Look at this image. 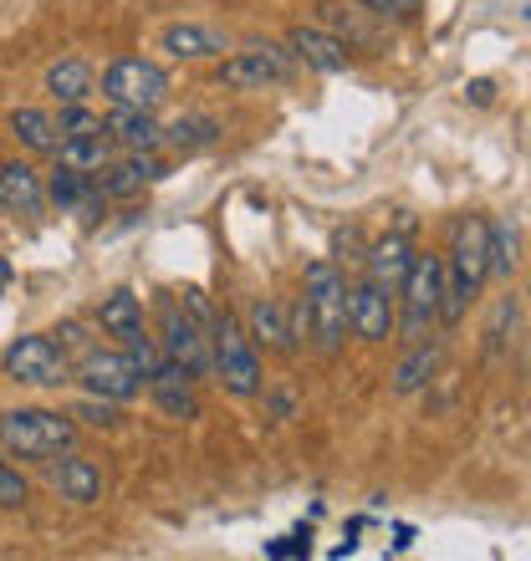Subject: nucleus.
Segmentation results:
<instances>
[{
    "mask_svg": "<svg viewBox=\"0 0 531 561\" xmlns=\"http://www.w3.org/2000/svg\"><path fill=\"white\" fill-rule=\"evenodd\" d=\"M72 414H77V419H88V424H98V428H108V424H118V419H123L118 409H113V399H98V393L77 403Z\"/></svg>",
    "mask_w": 531,
    "mask_h": 561,
    "instance_id": "2f4dec72",
    "label": "nucleus"
},
{
    "mask_svg": "<svg viewBox=\"0 0 531 561\" xmlns=\"http://www.w3.org/2000/svg\"><path fill=\"white\" fill-rule=\"evenodd\" d=\"M465 92H471L475 103H490V92H496V88H490V82H471V88H465Z\"/></svg>",
    "mask_w": 531,
    "mask_h": 561,
    "instance_id": "72a5a7b5",
    "label": "nucleus"
},
{
    "mask_svg": "<svg viewBox=\"0 0 531 561\" xmlns=\"http://www.w3.org/2000/svg\"><path fill=\"white\" fill-rule=\"evenodd\" d=\"M163 138H169L179 153H194V148H210L215 138H221V123H215V118H179Z\"/></svg>",
    "mask_w": 531,
    "mask_h": 561,
    "instance_id": "bb28decb",
    "label": "nucleus"
},
{
    "mask_svg": "<svg viewBox=\"0 0 531 561\" xmlns=\"http://www.w3.org/2000/svg\"><path fill=\"white\" fill-rule=\"evenodd\" d=\"M0 444L21 459H52L72 449L77 428L72 419L46 414V409H11V414H0Z\"/></svg>",
    "mask_w": 531,
    "mask_h": 561,
    "instance_id": "f257e3e1",
    "label": "nucleus"
},
{
    "mask_svg": "<svg viewBox=\"0 0 531 561\" xmlns=\"http://www.w3.org/2000/svg\"><path fill=\"white\" fill-rule=\"evenodd\" d=\"M251 337L266 342V347H276V353H296L292 322H286V311H281L276 296H261L251 307Z\"/></svg>",
    "mask_w": 531,
    "mask_h": 561,
    "instance_id": "aec40b11",
    "label": "nucleus"
},
{
    "mask_svg": "<svg viewBox=\"0 0 531 561\" xmlns=\"http://www.w3.org/2000/svg\"><path fill=\"white\" fill-rule=\"evenodd\" d=\"M440 280H444V261L440 255H414L409 276H404V337L425 342L429 327L440 322Z\"/></svg>",
    "mask_w": 531,
    "mask_h": 561,
    "instance_id": "39448f33",
    "label": "nucleus"
},
{
    "mask_svg": "<svg viewBox=\"0 0 531 561\" xmlns=\"http://www.w3.org/2000/svg\"><path fill=\"white\" fill-rule=\"evenodd\" d=\"M0 280H11V261L5 255H0Z\"/></svg>",
    "mask_w": 531,
    "mask_h": 561,
    "instance_id": "f704fd0d",
    "label": "nucleus"
},
{
    "mask_svg": "<svg viewBox=\"0 0 531 561\" xmlns=\"http://www.w3.org/2000/svg\"><path fill=\"white\" fill-rule=\"evenodd\" d=\"M5 373L15 383H31V388H61L72 378L67 368V353H61L52 337H21L5 347Z\"/></svg>",
    "mask_w": 531,
    "mask_h": 561,
    "instance_id": "0eeeda50",
    "label": "nucleus"
},
{
    "mask_svg": "<svg viewBox=\"0 0 531 561\" xmlns=\"http://www.w3.org/2000/svg\"><path fill=\"white\" fill-rule=\"evenodd\" d=\"M190 383H194V378L184 368H174V363H163V368L148 378V388H154V403H159L169 419H200V403H194Z\"/></svg>",
    "mask_w": 531,
    "mask_h": 561,
    "instance_id": "a211bd4d",
    "label": "nucleus"
},
{
    "mask_svg": "<svg viewBox=\"0 0 531 561\" xmlns=\"http://www.w3.org/2000/svg\"><path fill=\"white\" fill-rule=\"evenodd\" d=\"M52 490H57L61 501H72V505H92L98 495H103V470L92 465V459L82 455H67L52 470Z\"/></svg>",
    "mask_w": 531,
    "mask_h": 561,
    "instance_id": "2eb2a0df",
    "label": "nucleus"
},
{
    "mask_svg": "<svg viewBox=\"0 0 531 561\" xmlns=\"http://www.w3.org/2000/svg\"><path fill=\"white\" fill-rule=\"evenodd\" d=\"M77 378L88 383V393L113 399V403L138 399V388H144V373L133 368L128 353H88L82 357V368H77Z\"/></svg>",
    "mask_w": 531,
    "mask_h": 561,
    "instance_id": "1a4fd4ad",
    "label": "nucleus"
},
{
    "mask_svg": "<svg viewBox=\"0 0 531 561\" xmlns=\"http://www.w3.org/2000/svg\"><path fill=\"white\" fill-rule=\"evenodd\" d=\"M292 72H296V51H281V46H251V51H236V57L221 61V82L236 92L276 88Z\"/></svg>",
    "mask_w": 531,
    "mask_h": 561,
    "instance_id": "6e6552de",
    "label": "nucleus"
},
{
    "mask_svg": "<svg viewBox=\"0 0 531 561\" xmlns=\"http://www.w3.org/2000/svg\"><path fill=\"white\" fill-rule=\"evenodd\" d=\"M103 92L123 107H159L163 98H169V72H163L159 61L118 57L103 72Z\"/></svg>",
    "mask_w": 531,
    "mask_h": 561,
    "instance_id": "423d86ee",
    "label": "nucleus"
},
{
    "mask_svg": "<svg viewBox=\"0 0 531 561\" xmlns=\"http://www.w3.org/2000/svg\"><path fill=\"white\" fill-rule=\"evenodd\" d=\"M159 317H163V357H169L174 368H184L190 378H210V373H215L210 327H200L194 311H179V301H169V296H163Z\"/></svg>",
    "mask_w": 531,
    "mask_h": 561,
    "instance_id": "20e7f679",
    "label": "nucleus"
},
{
    "mask_svg": "<svg viewBox=\"0 0 531 561\" xmlns=\"http://www.w3.org/2000/svg\"><path fill=\"white\" fill-rule=\"evenodd\" d=\"M348 327L363 342H384L394 332V301H388V291L373 276L358 291H348Z\"/></svg>",
    "mask_w": 531,
    "mask_h": 561,
    "instance_id": "9b49d317",
    "label": "nucleus"
},
{
    "mask_svg": "<svg viewBox=\"0 0 531 561\" xmlns=\"http://www.w3.org/2000/svg\"><path fill=\"white\" fill-rule=\"evenodd\" d=\"M409 266H414V251H409V240L404 236H384L369 251V271H373V280H379L384 291H398L404 276H409Z\"/></svg>",
    "mask_w": 531,
    "mask_h": 561,
    "instance_id": "6ab92c4d",
    "label": "nucleus"
},
{
    "mask_svg": "<svg viewBox=\"0 0 531 561\" xmlns=\"http://www.w3.org/2000/svg\"><path fill=\"white\" fill-rule=\"evenodd\" d=\"M11 134L31 148V153H57L61 134H57V118L42 113V107H15L11 113Z\"/></svg>",
    "mask_w": 531,
    "mask_h": 561,
    "instance_id": "4be33fe9",
    "label": "nucleus"
},
{
    "mask_svg": "<svg viewBox=\"0 0 531 561\" xmlns=\"http://www.w3.org/2000/svg\"><path fill=\"white\" fill-rule=\"evenodd\" d=\"M98 322H103V332H113L118 342H128V337L144 332V307H138V296L113 291L103 307H98Z\"/></svg>",
    "mask_w": 531,
    "mask_h": 561,
    "instance_id": "b1692460",
    "label": "nucleus"
},
{
    "mask_svg": "<svg viewBox=\"0 0 531 561\" xmlns=\"http://www.w3.org/2000/svg\"><path fill=\"white\" fill-rule=\"evenodd\" d=\"M26 501H31V485L21 480V470H11V465L0 459V505H5V511H21Z\"/></svg>",
    "mask_w": 531,
    "mask_h": 561,
    "instance_id": "7c9ffc66",
    "label": "nucleus"
},
{
    "mask_svg": "<svg viewBox=\"0 0 531 561\" xmlns=\"http://www.w3.org/2000/svg\"><path fill=\"white\" fill-rule=\"evenodd\" d=\"M363 11H373V15H409V11H419V0H358Z\"/></svg>",
    "mask_w": 531,
    "mask_h": 561,
    "instance_id": "473e14b6",
    "label": "nucleus"
},
{
    "mask_svg": "<svg viewBox=\"0 0 531 561\" xmlns=\"http://www.w3.org/2000/svg\"><path fill=\"white\" fill-rule=\"evenodd\" d=\"M46 199H52L57 209H82V215H92V209L103 205V194H98L92 174H82V169H72V163H57V174H52V184H46Z\"/></svg>",
    "mask_w": 531,
    "mask_h": 561,
    "instance_id": "f3484780",
    "label": "nucleus"
},
{
    "mask_svg": "<svg viewBox=\"0 0 531 561\" xmlns=\"http://www.w3.org/2000/svg\"><path fill=\"white\" fill-rule=\"evenodd\" d=\"M450 271H455L471 291H481V280L490 271V220L481 215H465L455 225V245H450Z\"/></svg>",
    "mask_w": 531,
    "mask_h": 561,
    "instance_id": "9d476101",
    "label": "nucleus"
},
{
    "mask_svg": "<svg viewBox=\"0 0 531 561\" xmlns=\"http://www.w3.org/2000/svg\"><path fill=\"white\" fill-rule=\"evenodd\" d=\"M123 347H128L133 368L144 373V383H148V378H154V373L163 368V363H169V357H163L159 347H154V337H148V332H138V337H128V342H123Z\"/></svg>",
    "mask_w": 531,
    "mask_h": 561,
    "instance_id": "c756f323",
    "label": "nucleus"
},
{
    "mask_svg": "<svg viewBox=\"0 0 531 561\" xmlns=\"http://www.w3.org/2000/svg\"><path fill=\"white\" fill-rule=\"evenodd\" d=\"M163 179V163L154 159V153H128V159H108L98 174H92V184H98V194L103 199H128V194H138L144 184H159Z\"/></svg>",
    "mask_w": 531,
    "mask_h": 561,
    "instance_id": "f8f14e48",
    "label": "nucleus"
},
{
    "mask_svg": "<svg viewBox=\"0 0 531 561\" xmlns=\"http://www.w3.org/2000/svg\"><path fill=\"white\" fill-rule=\"evenodd\" d=\"M46 92H52L57 103H88L92 98V67L88 61H77V57L57 61V67L46 72Z\"/></svg>",
    "mask_w": 531,
    "mask_h": 561,
    "instance_id": "5701e85b",
    "label": "nucleus"
},
{
    "mask_svg": "<svg viewBox=\"0 0 531 561\" xmlns=\"http://www.w3.org/2000/svg\"><path fill=\"white\" fill-rule=\"evenodd\" d=\"M61 163H72V169H82V174H98L108 159H113V138L108 134H88V138H61L57 148Z\"/></svg>",
    "mask_w": 531,
    "mask_h": 561,
    "instance_id": "a878e982",
    "label": "nucleus"
},
{
    "mask_svg": "<svg viewBox=\"0 0 531 561\" xmlns=\"http://www.w3.org/2000/svg\"><path fill=\"white\" fill-rule=\"evenodd\" d=\"M163 51L200 61V57H225L230 46H225L221 31H210V26H169L163 31Z\"/></svg>",
    "mask_w": 531,
    "mask_h": 561,
    "instance_id": "412c9836",
    "label": "nucleus"
},
{
    "mask_svg": "<svg viewBox=\"0 0 531 561\" xmlns=\"http://www.w3.org/2000/svg\"><path fill=\"white\" fill-rule=\"evenodd\" d=\"M210 353H215V378H221L236 399H256V393H261V357H256L251 337H246L230 317H215V327H210Z\"/></svg>",
    "mask_w": 531,
    "mask_h": 561,
    "instance_id": "7ed1b4c3",
    "label": "nucleus"
},
{
    "mask_svg": "<svg viewBox=\"0 0 531 561\" xmlns=\"http://www.w3.org/2000/svg\"><path fill=\"white\" fill-rule=\"evenodd\" d=\"M302 301H307V317H312V337L332 357L342 347V337H348V280L338 276L332 261L307 266V296Z\"/></svg>",
    "mask_w": 531,
    "mask_h": 561,
    "instance_id": "f03ea898",
    "label": "nucleus"
},
{
    "mask_svg": "<svg viewBox=\"0 0 531 561\" xmlns=\"http://www.w3.org/2000/svg\"><path fill=\"white\" fill-rule=\"evenodd\" d=\"M292 51H296V61H307L317 72H348V61H353L348 42H338V36H327V31H317V26H296Z\"/></svg>",
    "mask_w": 531,
    "mask_h": 561,
    "instance_id": "4468645a",
    "label": "nucleus"
},
{
    "mask_svg": "<svg viewBox=\"0 0 531 561\" xmlns=\"http://www.w3.org/2000/svg\"><path fill=\"white\" fill-rule=\"evenodd\" d=\"M57 134L61 138H88V134H103V118L82 103H61V118H57Z\"/></svg>",
    "mask_w": 531,
    "mask_h": 561,
    "instance_id": "cd10ccee",
    "label": "nucleus"
},
{
    "mask_svg": "<svg viewBox=\"0 0 531 561\" xmlns=\"http://www.w3.org/2000/svg\"><path fill=\"white\" fill-rule=\"evenodd\" d=\"M490 271H501V276L517 271V230L511 225H490Z\"/></svg>",
    "mask_w": 531,
    "mask_h": 561,
    "instance_id": "c85d7f7f",
    "label": "nucleus"
},
{
    "mask_svg": "<svg viewBox=\"0 0 531 561\" xmlns=\"http://www.w3.org/2000/svg\"><path fill=\"white\" fill-rule=\"evenodd\" d=\"M440 368V347L434 342H414V353L394 368V393H419Z\"/></svg>",
    "mask_w": 531,
    "mask_h": 561,
    "instance_id": "393cba45",
    "label": "nucleus"
},
{
    "mask_svg": "<svg viewBox=\"0 0 531 561\" xmlns=\"http://www.w3.org/2000/svg\"><path fill=\"white\" fill-rule=\"evenodd\" d=\"M0 205L21 209V215H42L46 209L42 174H36L31 163H0Z\"/></svg>",
    "mask_w": 531,
    "mask_h": 561,
    "instance_id": "dca6fc26",
    "label": "nucleus"
},
{
    "mask_svg": "<svg viewBox=\"0 0 531 561\" xmlns=\"http://www.w3.org/2000/svg\"><path fill=\"white\" fill-rule=\"evenodd\" d=\"M103 134L113 138L118 148H128V153H154V148L163 144V128L154 123V107H123V103H113V113L103 118Z\"/></svg>",
    "mask_w": 531,
    "mask_h": 561,
    "instance_id": "ddd939ff",
    "label": "nucleus"
}]
</instances>
